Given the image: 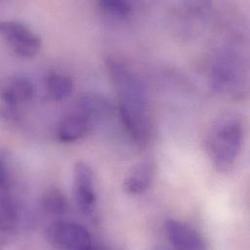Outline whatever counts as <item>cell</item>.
<instances>
[{
    "label": "cell",
    "mask_w": 250,
    "mask_h": 250,
    "mask_svg": "<svg viewBox=\"0 0 250 250\" xmlns=\"http://www.w3.org/2000/svg\"><path fill=\"white\" fill-rule=\"evenodd\" d=\"M105 64L118 95L119 115L128 117L148 116L147 95L140 76L119 58L108 57Z\"/></svg>",
    "instance_id": "6da1fadb"
},
{
    "label": "cell",
    "mask_w": 250,
    "mask_h": 250,
    "mask_svg": "<svg viewBox=\"0 0 250 250\" xmlns=\"http://www.w3.org/2000/svg\"><path fill=\"white\" fill-rule=\"evenodd\" d=\"M243 136V124L235 114H224L213 123L206 139V147L218 169L227 170L236 162L241 151Z\"/></svg>",
    "instance_id": "7a4b0ae2"
},
{
    "label": "cell",
    "mask_w": 250,
    "mask_h": 250,
    "mask_svg": "<svg viewBox=\"0 0 250 250\" xmlns=\"http://www.w3.org/2000/svg\"><path fill=\"white\" fill-rule=\"evenodd\" d=\"M244 79L243 62L236 52L227 50L218 55L210 72L215 91L230 96L241 94Z\"/></svg>",
    "instance_id": "3957f363"
},
{
    "label": "cell",
    "mask_w": 250,
    "mask_h": 250,
    "mask_svg": "<svg viewBox=\"0 0 250 250\" xmlns=\"http://www.w3.org/2000/svg\"><path fill=\"white\" fill-rule=\"evenodd\" d=\"M46 240L57 248L85 250L94 247V240L90 231L81 224L57 220L45 229Z\"/></svg>",
    "instance_id": "277c9868"
},
{
    "label": "cell",
    "mask_w": 250,
    "mask_h": 250,
    "mask_svg": "<svg viewBox=\"0 0 250 250\" xmlns=\"http://www.w3.org/2000/svg\"><path fill=\"white\" fill-rule=\"evenodd\" d=\"M1 35L15 54L21 58L37 55L41 48L40 37L25 23L15 21H3L0 24Z\"/></svg>",
    "instance_id": "5b68a950"
},
{
    "label": "cell",
    "mask_w": 250,
    "mask_h": 250,
    "mask_svg": "<svg viewBox=\"0 0 250 250\" xmlns=\"http://www.w3.org/2000/svg\"><path fill=\"white\" fill-rule=\"evenodd\" d=\"M73 198L79 212L84 216H92L97 207V192L92 168L84 161L73 165Z\"/></svg>",
    "instance_id": "8992f818"
},
{
    "label": "cell",
    "mask_w": 250,
    "mask_h": 250,
    "mask_svg": "<svg viewBox=\"0 0 250 250\" xmlns=\"http://www.w3.org/2000/svg\"><path fill=\"white\" fill-rule=\"evenodd\" d=\"M35 95V86L31 79L16 74L9 78L2 88V113L7 117H14L19 106L29 102Z\"/></svg>",
    "instance_id": "52a82bcc"
},
{
    "label": "cell",
    "mask_w": 250,
    "mask_h": 250,
    "mask_svg": "<svg viewBox=\"0 0 250 250\" xmlns=\"http://www.w3.org/2000/svg\"><path fill=\"white\" fill-rule=\"evenodd\" d=\"M95 123L96 121L91 114L75 105L60 121L57 129L58 140L65 144L76 142L86 136Z\"/></svg>",
    "instance_id": "ba28073f"
},
{
    "label": "cell",
    "mask_w": 250,
    "mask_h": 250,
    "mask_svg": "<svg viewBox=\"0 0 250 250\" xmlns=\"http://www.w3.org/2000/svg\"><path fill=\"white\" fill-rule=\"evenodd\" d=\"M164 231L169 243L177 249L203 250L206 243L201 234L192 227L178 220H168Z\"/></svg>",
    "instance_id": "9c48e42d"
},
{
    "label": "cell",
    "mask_w": 250,
    "mask_h": 250,
    "mask_svg": "<svg viewBox=\"0 0 250 250\" xmlns=\"http://www.w3.org/2000/svg\"><path fill=\"white\" fill-rule=\"evenodd\" d=\"M154 177V163L150 159L144 160L137 164L125 178L124 190L132 195H139L146 192Z\"/></svg>",
    "instance_id": "30bf717a"
},
{
    "label": "cell",
    "mask_w": 250,
    "mask_h": 250,
    "mask_svg": "<svg viewBox=\"0 0 250 250\" xmlns=\"http://www.w3.org/2000/svg\"><path fill=\"white\" fill-rule=\"evenodd\" d=\"M75 105L85 109L91 114L96 123L110 117L113 112L112 104L105 98L97 94L81 95L77 99Z\"/></svg>",
    "instance_id": "8fae6325"
},
{
    "label": "cell",
    "mask_w": 250,
    "mask_h": 250,
    "mask_svg": "<svg viewBox=\"0 0 250 250\" xmlns=\"http://www.w3.org/2000/svg\"><path fill=\"white\" fill-rule=\"evenodd\" d=\"M47 95L54 101H62L67 99L73 92L72 79L62 72H50L45 81Z\"/></svg>",
    "instance_id": "7c38bea8"
},
{
    "label": "cell",
    "mask_w": 250,
    "mask_h": 250,
    "mask_svg": "<svg viewBox=\"0 0 250 250\" xmlns=\"http://www.w3.org/2000/svg\"><path fill=\"white\" fill-rule=\"evenodd\" d=\"M43 210L52 216H64L69 212V202L66 195L58 188H48L41 197Z\"/></svg>",
    "instance_id": "4fadbf2b"
},
{
    "label": "cell",
    "mask_w": 250,
    "mask_h": 250,
    "mask_svg": "<svg viewBox=\"0 0 250 250\" xmlns=\"http://www.w3.org/2000/svg\"><path fill=\"white\" fill-rule=\"evenodd\" d=\"M98 6L104 14L116 19H124L132 12L131 3L123 0H101Z\"/></svg>",
    "instance_id": "5bb4252c"
}]
</instances>
